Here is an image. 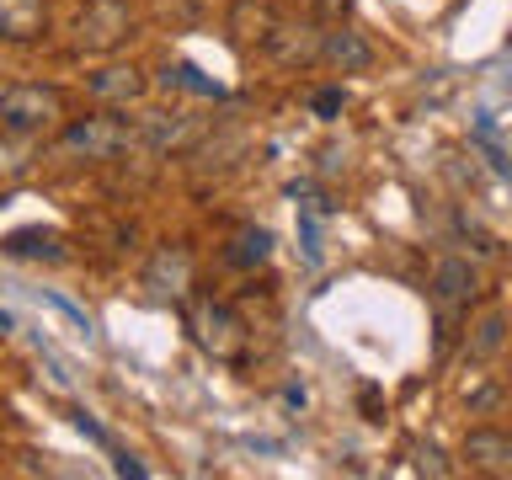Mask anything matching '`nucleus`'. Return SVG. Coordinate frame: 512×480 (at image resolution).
Wrapping results in <instances>:
<instances>
[{
	"label": "nucleus",
	"mask_w": 512,
	"mask_h": 480,
	"mask_svg": "<svg viewBox=\"0 0 512 480\" xmlns=\"http://www.w3.org/2000/svg\"><path fill=\"white\" fill-rule=\"evenodd\" d=\"M48 27V6L43 0H0V38L6 43H32Z\"/></svg>",
	"instance_id": "nucleus-11"
},
{
	"label": "nucleus",
	"mask_w": 512,
	"mask_h": 480,
	"mask_svg": "<svg viewBox=\"0 0 512 480\" xmlns=\"http://www.w3.org/2000/svg\"><path fill=\"white\" fill-rule=\"evenodd\" d=\"M144 288H150L155 299H182L187 288H192V256H187L182 246L160 251V256H155V267L144 272Z\"/></svg>",
	"instance_id": "nucleus-9"
},
{
	"label": "nucleus",
	"mask_w": 512,
	"mask_h": 480,
	"mask_svg": "<svg viewBox=\"0 0 512 480\" xmlns=\"http://www.w3.org/2000/svg\"><path fill=\"white\" fill-rule=\"evenodd\" d=\"M118 475H134V480H144V464H139V459H128V454H118Z\"/></svg>",
	"instance_id": "nucleus-20"
},
{
	"label": "nucleus",
	"mask_w": 512,
	"mask_h": 480,
	"mask_svg": "<svg viewBox=\"0 0 512 480\" xmlns=\"http://www.w3.org/2000/svg\"><path fill=\"white\" fill-rule=\"evenodd\" d=\"M128 144H134V128H128L123 118H112V112H91V118H75L70 128H64L54 150L64 160H112L118 150H128Z\"/></svg>",
	"instance_id": "nucleus-1"
},
{
	"label": "nucleus",
	"mask_w": 512,
	"mask_h": 480,
	"mask_svg": "<svg viewBox=\"0 0 512 480\" xmlns=\"http://www.w3.org/2000/svg\"><path fill=\"white\" fill-rule=\"evenodd\" d=\"M320 38H326V32H315L310 22H272L267 48L278 64H304V59L320 54Z\"/></svg>",
	"instance_id": "nucleus-10"
},
{
	"label": "nucleus",
	"mask_w": 512,
	"mask_h": 480,
	"mask_svg": "<svg viewBox=\"0 0 512 480\" xmlns=\"http://www.w3.org/2000/svg\"><path fill=\"white\" fill-rule=\"evenodd\" d=\"M320 59L336 64L342 75H363L368 64H374V48H368L363 32H352V27H331L326 38H320Z\"/></svg>",
	"instance_id": "nucleus-8"
},
{
	"label": "nucleus",
	"mask_w": 512,
	"mask_h": 480,
	"mask_svg": "<svg viewBox=\"0 0 512 480\" xmlns=\"http://www.w3.org/2000/svg\"><path fill=\"white\" fill-rule=\"evenodd\" d=\"M464 464L475 475H512V438L496 427H475L464 438Z\"/></svg>",
	"instance_id": "nucleus-7"
},
{
	"label": "nucleus",
	"mask_w": 512,
	"mask_h": 480,
	"mask_svg": "<svg viewBox=\"0 0 512 480\" xmlns=\"http://www.w3.org/2000/svg\"><path fill=\"white\" fill-rule=\"evenodd\" d=\"M310 107H315V118H336V112L347 107V91L342 86H326V91L310 96Z\"/></svg>",
	"instance_id": "nucleus-18"
},
{
	"label": "nucleus",
	"mask_w": 512,
	"mask_h": 480,
	"mask_svg": "<svg viewBox=\"0 0 512 480\" xmlns=\"http://www.w3.org/2000/svg\"><path fill=\"white\" fill-rule=\"evenodd\" d=\"M299 240H304V262L320 267V219H315V203H299Z\"/></svg>",
	"instance_id": "nucleus-16"
},
{
	"label": "nucleus",
	"mask_w": 512,
	"mask_h": 480,
	"mask_svg": "<svg viewBox=\"0 0 512 480\" xmlns=\"http://www.w3.org/2000/svg\"><path fill=\"white\" fill-rule=\"evenodd\" d=\"M160 80H166V86H182V91H198V96H224V86H219V80H208L198 64H171Z\"/></svg>",
	"instance_id": "nucleus-15"
},
{
	"label": "nucleus",
	"mask_w": 512,
	"mask_h": 480,
	"mask_svg": "<svg viewBox=\"0 0 512 480\" xmlns=\"http://www.w3.org/2000/svg\"><path fill=\"white\" fill-rule=\"evenodd\" d=\"M75 427H80V432H86V438H91V443H102V448L112 443V438H107V432H102V427H96V422H91V416H75Z\"/></svg>",
	"instance_id": "nucleus-19"
},
{
	"label": "nucleus",
	"mask_w": 512,
	"mask_h": 480,
	"mask_svg": "<svg viewBox=\"0 0 512 480\" xmlns=\"http://www.w3.org/2000/svg\"><path fill=\"white\" fill-rule=\"evenodd\" d=\"M502 347H507V315L502 310H486L470 331H464V358L470 363H491Z\"/></svg>",
	"instance_id": "nucleus-12"
},
{
	"label": "nucleus",
	"mask_w": 512,
	"mask_h": 480,
	"mask_svg": "<svg viewBox=\"0 0 512 480\" xmlns=\"http://www.w3.org/2000/svg\"><path fill=\"white\" fill-rule=\"evenodd\" d=\"M0 251L6 256H22V262H59L64 256V240L54 230H11L0 240Z\"/></svg>",
	"instance_id": "nucleus-13"
},
{
	"label": "nucleus",
	"mask_w": 512,
	"mask_h": 480,
	"mask_svg": "<svg viewBox=\"0 0 512 480\" xmlns=\"http://www.w3.org/2000/svg\"><path fill=\"white\" fill-rule=\"evenodd\" d=\"M416 470H422V475H454V464L443 459V448H432V443H416Z\"/></svg>",
	"instance_id": "nucleus-17"
},
{
	"label": "nucleus",
	"mask_w": 512,
	"mask_h": 480,
	"mask_svg": "<svg viewBox=\"0 0 512 480\" xmlns=\"http://www.w3.org/2000/svg\"><path fill=\"white\" fill-rule=\"evenodd\" d=\"M64 118V96L54 86H11L0 91V128L16 139L27 134H43V128H54Z\"/></svg>",
	"instance_id": "nucleus-2"
},
{
	"label": "nucleus",
	"mask_w": 512,
	"mask_h": 480,
	"mask_svg": "<svg viewBox=\"0 0 512 480\" xmlns=\"http://www.w3.org/2000/svg\"><path fill=\"white\" fill-rule=\"evenodd\" d=\"M272 256V235L267 230H240L230 246H224V262L230 267H256V262H267Z\"/></svg>",
	"instance_id": "nucleus-14"
},
{
	"label": "nucleus",
	"mask_w": 512,
	"mask_h": 480,
	"mask_svg": "<svg viewBox=\"0 0 512 480\" xmlns=\"http://www.w3.org/2000/svg\"><path fill=\"white\" fill-rule=\"evenodd\" d=\"M192 326H198V342L214 352V358H224V363L240 358V347H246V326H240V315L224 310V304H203Z\"/></svg>",
	"instance_id": "nucleus-4"
},
{
	"label": "nucleus",
	"mask_w": 512,
	"mask_h": 480,
	"mask_svg": "<svg viewBox=\"0 0 512 480\" xmlns=\"http://www.w3.org/2000/svg\"><path fill=\"white\" fill-rule=\"evenodd\" d=\"M347 6H352V0H320V11H326V16H347Z\"/></svg>",
	"instance_id": "nucleus-21"
},
{
	"label": "nucleus",
	"mask_w": 512,
	"mask_h": 480,
	"mask_svg": "<svg viewBox=\"0 0 512 480\" xmlns=\"http://www.w3.org/2000/svg\"><path fill=\"white\" fill-rule=\"evenodd\" d=\"M91 102L102 107H134L144 102V91H150V80H144V70H134V64H107V70H96L86 80Z\"/></svg>",
	"instance_id": "nucleus-5"
},
{
	"label": "nucleus",
	"mask_w": 512,
	"mask_h": 480,
	"mask_svg": "<svg viewBox=\"0 0 512 480\" xmlns=\"http://www.w3.org/2000/svg\"><path fill=\"white\" fill-rule=\"evenodd\" d=\"M128 27H134V16H128L123 0H91L75 27V43L91 48V54H107V48H118L128 38Z\"/></svg>",
	"instance_id": "nucleus-3"
},
{
	"label": "nucleus",
	"mask_w": 512,
	"mask_h": 480,
	"mask_svg": "<svg viewBox=\"0 0 512 480\" xmlns=\"http://www.w3.org/2000/svg\"><path fill=\"white\" fill-rule=\"evenodd\" d=\"M480 294V278L470 262H459V256H448V262H438V272H432V299H438V310H470Z\"/></svg>",
	"instance_id": "nucleus-6"
}]
</instances>
